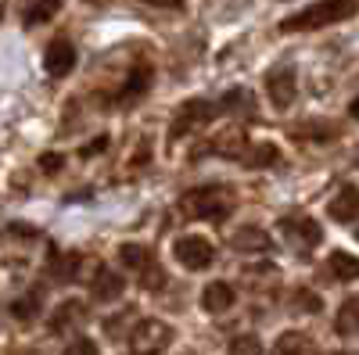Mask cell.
<instances>
[{
	"instance_id": "cell-22",
	"label": "cell",
	"mask_w": 359,
	"mask_h": 355,
	"mask_svg": "<svg viewBox=\"0 0 359 355\" xmlns=\"http://www.w3.org/2000/svg\"><path fill=\"white\" fill-rule=\"evenodd\" d=\"M57 11H62V0H36V4L25 11V22H29V25H43V22H50Z\"/></svg>"
},
{
	"instance_id": "cell-4",
	"label": "cell",
	"mask_w": 359,
	"mask_h": 355,
	"mask_svg": "<svg viewBox=\"0 0 359 355\" xmlns=\"http://www.w3.org/2000/svg\"><path fill=\"white\" fill-rule=\"evenodd\" d=\"M172 255L176 262L184 265V270H208V265L216 262V248L205 241V237L191 233V237H180V241L172 244Z\"/></svg>"
},
{
	"instance_id": "cell-26",
	"label": "cell",
	"mask_w": 359,
	"mask_h": 355,
	"mask_svg": "<svg viewBox=\"0 0 359 355\" xmlns=\"http://www.w3.org/2000/svg\"><path fill=\"white\" fill-rule=\"evenodd\" d=\"M230 351L233 355H259V337H237L230 344Z\"/></svg>"
},
{
	"instance_id": "cell-11",
	"label": "cell",
	"mask_w": 359,
	"mask_h": 355,
	"mask_svg": "<svg viewBox=\"0 0 359 355\" xmlns=\"http://www.w3.org/2000/svg\"><path fill=\"white\" fill-rule=\"evenodd\" d=\"M233 302H237V291L226 284V280H216V284H208L205 291H201V305H205V312H226V309H233Z\"/></svg>"
},
{
	"instance_id": "cell-2",
	"label": "cell",
	"mask_w": 359,
	"mask_h": 355,
	"mask_svg": "<svg viewBox=\"0 0 359 355\" xmlns=\"http://www.w3.org/2000/svg\"><path fill=\"white\" fill-rule=\"evenodd\" d=\"M180 212L187 219H226L233 212V194L226 187H198L180 197Z\"/></svg>"
},
{
	"instance_id": "cell-9",
	"label": "cell",
	"mask_w": 359,
	"mask_h": 355,
	"mask_svg": "<svg viewBox=\"0 0 359 355\" xmlns=\"http://www.w3.org/2000/svg\"><path fill=\"white\" fill-rule=\"evenodd\" d=\"M245 144H248L245 126H241V123H233V126L219 130V137L208 140V151H212V155H226V158H237V155L245 151Z\"/></svg>"
},
{
	"instance_id": "cell-7",
	"label": "cell",
	"mask_w": 359,
	"mask_h": 355,
	"mask_svg": "<svg viewBox=\"0 0 359 355\" xmlns=\"http://www.w3.org/2000/svg\"><path fill=\"white\" fill-rule=\"evenodd\" d=\"M216 104L212 101H201V97H194V101H187L184 108L176 111V118H172V130H169V137L172 140H180V137H187L191 130H198V126H205L208 118H216Z\"/></svg>"
},
{
	"instance_id": "cell-14",
	"label": "cell",
	"mask_w": 359,
	"mask_h": 355,
	"mask_svg": "<svg viewBox=\"0 0 359 355\" xmlns=\"http://www.w3.org/2000/svg\"><path fill=\"white\" fill-rule=\"evenodd\" d=\"M230 244H233L237 251H266L273 241H269V233L259 230V226H241V230L230 237Z\"/></svg>"
},
{
	"instance_id": "cell-20",
	"label": "cell",
	"mask_w": 359,
	"mask_h": 355,
	"mask_svg": "<svg viewBox=\"0 0 359 355\" xmlns=\"http://www.w3.org/2000/svg\"><path fill=\"white\" fill-rule=\"evenodd\" d=\"M11 316L18 319V323H29V319H36L40 316V287H33V291H25L22 298L11 305Z\"/></svg>"
},
{
	"instance_id": "cell-10",
	"label": "cell",
	"mask_w": 359,
	"mask_h": 355,
	"mask_svg": "<svg viewBox=\"0 0 359 355\" xmlns=\"http://www.w3.org/2000/svg\"><path fill=\"white\" fill-rule=\"evenodd\" d=\"M86 319V305L83 302H62L54 309V316H50V334H69V330H76L79 323Z\"/></svg>"
},
{
	"instance_id": "cell-17",
	"label": "cell",
	"mask_w": 359,
	"mask_h": 355,
	"mask_svg": "<svg viewBox=\"0 0 359 355\" xmlns=\"http://www.w3.org/2000/svg\"><path fill=\"white\" fill-rule=\"evenodd\" d=\"M118 262H123L126 270H133V273L140 277V273L147 270V265L155 262V255L147 251L144 244H123V248H118Z\"/></svg>"
},
{
	"instance_id": "cell-28",
	"label": "cell",
	"mask_w": 359,
	"mask_h": 355,
	"mask_svg": "<svg viewBox=\"0 0 359 355\" xmlns=\"http://www.w3.org/2000/svg\"><path fill=\"white\" fill-rule=\"evenodd\" d=\"M62 165H65L62 155H40V169H43V172H57Z\"/></svg>"
},
{
	"instance_id": "cell-15",
	"label": "cell",
	"mask_w": 359,
	"mask_h": 355,
	"mask_svg": "<svg viewBox=\"0 0 359 355\" xmlns=\"http://www.w3.org/2000/svg\"><path fill=\"white\" fill-rule=\"evenodd\" d=\"M291 137L294 140H306V144H323V140H334L338 130L331 123H323V118H313V123H306V126H294Z\"/></svg>"
},
{
	"instance_id": "cell-29",
	"label": "cell",
	"mask_w": 359,
	"mask_h": 355,
	"mask_svg": "<svg viewBox=\"0 0 359 355\" xmlns=\"http://www.w3.org/2000/svg\"><path fill=\"white\" fill-rule=\"evenodd\" d=\"M104 147H108V137H94V140H90V144L83 147V155H86V158H90V155H101Z\"/></svg>"
},
{
	"instance_id": "cell-32",
	"label": "cell",
	"mask_w": 359,
	"mask_h": 355,
	"mask_svg": "<svg viewBox=\"0 0 359 355\" xmlns=\"http://www.w3.org/2000/svg\"><path fill=\"white\" fill-rule=\"evenodd\" d=\"M341 355H348V351H341Z\"/></svg>"
},
{
	"instance_id": "cell-24",
	"label": "cell",
	"mask_w": 359,
	"mask_h": 355,
	"mask_svg": "<svg viewBox=\"0 0 359 355\" xmlns=\"http://www.w3.org/2000/svg\"><path fill=\"white\" fill-rule=\"evenodd\" d=\"M355 298H348L345 305H341V312H338V323H334V327H338V334L341 337H352L355 334Z\"/></svg>"
},
{
	"instance_id": "cell-13",
	"label": "cell",
	"mask_w": 359,
	"mask_h": 355,
	"mask_svg": "<svg viewBox=\"0 0 359 355\" xmlns=\"http://www.w3.org/2000/svg\"><path fill=\"white\" fill-rule=\"evenodd\" d=\"M147 86H151V65H137L133 76L123 83V90H118V104H133V101H140Z\"/></svg>"
},
{
	"instance_id": "cell-25",
	"label": "cell",
	"mask_w": 359,
	"mask_h": 355,
	"mask_svg": "<svg viewBox=\"0 0 359 355\" xmlns=\"http://www.w3.org/2000/svg\"><path fill=\"white\" fill-rule=\"evenodd\" d=\"M65 355H101V351H97V344L90 341V337H76V341L65 348Z\"/></svg>"
},
{
	"instance_id": "cell-18",
	"label": "cell",
	"mask_w": 359,
	"mask_h": 355,
	"mask_svg": "<svg viewBox=\"0 0 359 355\" xmlns=\"http://www.w3.org/2000/svg\"><path fill=\"white\" fill-rule=\"evenodd\" d=\"M123 277L118 273H111V270H97V277H94V294L101 302H115L118 294H123Z\"/></svg>"
},
{
	"instance_id": "cell-27",
	"label": "cell",
	"mask_w": 359,
	"mask_h": 355,
	"mask_svg": "<svg viewBox=\"0 0 359 355\" xmlns=\"http://www.w3.org/2000/svg\"><path fill=\"white\" fill-rule=\"evenodd\" d=\"M294 305H298V309H309V312H320V309H323L313 291H298V294H294Z\"/></svg>"
},
{
	"instance_id": "cell-30",
	"label": "cell",
	"mask_w": 359,
	"mask_h": 355,
	"mask_svg": "<svg viewBox=\"0 0 359 355\" xmlns=\"http://www.w3.org/2000/svg\"><path fill=\"white\" fill-rule=\"evenodd\" d=\"M144 4H155V8H176L180 0H144Z\"/></svg>"
},
{
	"instance_id": "cell-5",
	"label": "cell",
	"mask_w": 359,
	"mask_h": 355,
	"mask_svg": "<svg viewBox=\"0 0 359 355\" xmlns=\"http://www.w3.org/2000/svg\"><path fill=\"white\" fill-rule=\"evenodd\" d=\"M280 233H284V241H287L294 251H313V248L323 241L320 223L309 219V216H287V219H280Z\"/></svg>"
},
{
	"instance_id": "cell-19",
	"label": "cell",
	"mask_w": 359,
	"mask_h": 355,
	"mask_svg": "<svg viewBox=\"0 0 359 355\" xmlns=\"http://www.w3.org/2000/svg\"><path fill=\"white\" fill-rule=\"evenodd\" d=\"M309 351H313V341H309L302 330L280 334V337H277V348H273V355H309Z\"/></svg>"
},
{
	"instance_id": "cell-12",
	"label": "cell",
	"mask_w": 359,
	"mask_h": 355,
	"mask_svg": "<svg viewBox=\"0 0 359 355\" xmlns=\"http://www.w3.org/2000/svg\"><path fill=\"white\" fill-rule=\"evenodd\" d=\"M327 212H331L334 223H355V212H359V194H355V187H352V183L341 187V190L331 197V204H327Z\"/></svg>"
},
{
	"instance_id": "cell-6",
	"label": "cell",
	"mask_w": 359,
	"mask_h": 355,
	"mask_svg": "<svg viewBox=\"0 0 359 355\" xmlns=\"http://www.w3.org/2000/svg\"><path fill=\"white\" fill-rule=\"evenodd\" d=\"M266 94H269V104L277 111H287L298 97V76L291 65H277L273 72L266 76Z\"/></svg>"
},
{
	"instance_id": "cell-1",
	"label": "cell",
	"mask_w": 359,
	"mask_h": 355,
	"mask_svg": "<svg viewBox=\"0 0 359 355\" xmlns=\"http://www.w3.org/2000/svg\"><path fill=\"white\" fill-rule=\"evenodd\" d=\"M352 11H355V0H316L306 11L287 15L280 22V33H313V29H323V25H334V22L348 18Z\"/></svg>"
},
{
	"instance_id": "cell-21",
	"label": "cell",
	"mask_w": 359,
	"mask_h": 355,
	"mask_svg": "<svg viewBox=\"0 0 359 355\" xmlns=\"http://www.w3.org/2000/svg\"><path fill=\"white\" fill-rule=\"evenodd\" d=\"M327 270H331V277H338V280H355L359 265L348 251H334L331 258H327Z\"/></svg>"
},
{
	"instance_id": "cell-3",
	"label": "cell",
	"mask_w": 359,
	"mask_h": 355,
	"mask_svg": "<svg viewBox=\"0 0 359 355\" xmlns=\"http://www.w3.org/2000/svg\"><path fill=\"white\" fill-rule=\"evenodd\" d=\"M169 341H172V327L162 319H140L130 330L133 355H158L162 348H169Z\"/></svg>"
},
{
	"instance_id": "cell-16",
	"label": "cell",
	"mask_w": 359,
	"mask_h": 355,
	"mask_svg": "<svg viewBox=\"0 0 359 355\" xmlns=\"http://www.w3.org/2000/svg\"><path fill=\"white\" fill-rule=\"evenodd\" d=\"M248 151L237 155V162H245L248 169H262V165H273L280 155H277V147L273 144H245Z\"/></svg>"
},
{
	"instance_id": "cell-23",
	"label": "cell",
	"mask_w": 359,
	"mask_h": 355,
	"mask_svg": "<svg viewBox=\"0 0 359 355\" xmlns=\"http://www.w3.org/2000/svg\"><path fill=\"white\" fill-rule=\"evenodd\" d=\"M76 270H79V255H54V262H50L54 280H72Z\"/></svg>"
},
{
	"instance_id": "cell-8",
	"label": "cell",
	"mask_w": 359,
	"mask_h": 355,
	"mask_svg": "<svg viewBox=\"0 0 359 355\" xmlns=\"http://www.w3.org/2000/svg\"><path fill=\"white\" fill-rule=\"evenodd\" d=\"M43 69H47V76H54V79L69 76V72L76 69V47H72L65 36L50 40L47 50H43Z\"/></svg>"
},
{
	"instance_id": "cell-31",
	"label": "cell",
	"mask_w": 359,
	"mask_h": 355,
	"mask_svg": "<svg viewBox=\"0 0 359 355\" xmlns=\"http://www.w3.org/2000/svg\"><path fill=\"white\" fill-rule=\"evenodd\" d=\"M86 4H104V0H86Z\"/></svg>"
}]
</instances>
